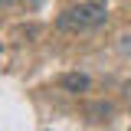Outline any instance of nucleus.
I'll use <instances>...</instances> for the list:
<instances>
[{"instance_id":"1","label":"nucleus","mask_w":131,"mask_h":131,"mask_svg":"<svg viewBox=\"0 0 131 131\" xmlns=\"http://www.w3.org/2000/svg\"><path fill=\"white\" fill-rule=\"evenodd\" d=\"M108 23V7L105 0H85L79 7H69L56 16V30L62 33H89Z\"/></svg>"},{"instance_id":"2","label":"nucleus","mask_w":131,"mask_h":131,"mask_svg":"<svg viewBox=\"0 0 131 131\" xmlns=\"http://www.w3.org/2000/svg\"><path fill=\"white\" fill-rule=\"evenodd\" d=\"M59 89H62L66 95H85L92 89V79L85 72H66L62 79H59Z\"/></svg>"},{"instance_id":"3","label":"nucleus","mask_w":131,"mask_h":131,"mask_svg":"<svg viewBox=\"0 0 131 131\" xmlns=\"http://www.w3.org/2000/svg\"><path fill=\"white\" fill-rule=\"evenodd\" d=\"M85 115H89V121H108V115H112V105H108V102L89 105V108H85Z\"/></svg>"},{"instance_id":"4","label":"nucleus","mask_w":131,"mask_h":131,"mask_svg":"<svg viewBox=\"0 0 131 131\" xmlns=\"http://www.w3.org/2000/svg\"><path fill=\"white\" fill-rule=\"evenodd\" d=\"M128 131H131V128H128Z\"/></svg>"}]
</instances>
